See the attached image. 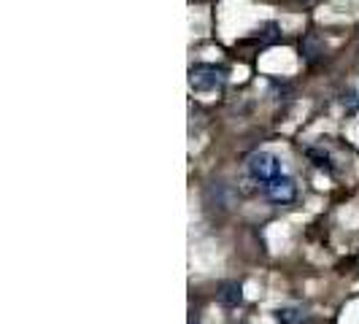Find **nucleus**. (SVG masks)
I'll use <instances>...</instances> for the list:
<instances>
[{
    "instance_id": "1",
    "label": "nucleus",
    "mask_w": 359,
    "mask_h": 324,
    "mask_svg": "<svg viewBox=\"0 0 359 324\" xmlns=\"http://www.w3.org/2000/svg\"><path fill=\"white\" fill-rule=\"evenodd\" d=\"M246 170H249V176L254 181L268 184V181H273L276 176L284 173V165H281V157L273 154V151H254L249 162H246Z\"/></svg>"
},
{
    "instance_id": "2",
    "label": "nucleus",
    "mask_w": 359,
    "mask_h": 324,
    "mask_svg": "<svg viewBox=\"0 0 359 324\" xmlns=\"http://www.w3.org/2000/svg\"><path fill=\"white\" fill-rule=\"evenodd\" d=\"M227 84V71L216 65H195L189 71V87L195 92H219Z\"/></svg>"
},
{
    "instance_id": "3",
    "label": "nucleus",
    "mask_w": 359,
    "mask_h": 324,
    "mask_svg": "<svg viewBox=\"0 0 359 324\" xmlns=\"http://www.w3.org/2000/svg\"><path fill=\"white\" fill-rule=\"evenodd\" d=\"M265 187V195H268L273 203H292V200L297 198V184L294 179H289V176H276L273 181L268 184H262Z\"/></svg>"
},
{
    "instance_id": "4",
    "label": "nucleus",
    "mask_w": 359,
    "mask_h": 324,
    "mask_svg": "<svg viewBox=\"0 0 359 324\" xmlns=\"http://www.w3.org/2000/svg\"><path fill=\"white\" fill-rule=\"evenodd\" d=\"M219 300L230 308L241 306V303H243V289H241V284H238V281H224V284L219 287Z\"/></svg>"
},
{
    "instance_id": "5",
    "label": "nucleus",
    "mask_w": 359,
    "mask_h": 324,
    "mask_svg": "<svg viewBox=\"0 0 359 324\" xmlns=\"http://www.w3.org/2000/svg\"><path fill=\"white\" fill-rule=\"evenodd\" d=\"M278 322L281 324H300L303 322V311H300V308H284V311H278Z\"/></svg>"
},
{
    "instance_id": "6",
    "label": "nucleus",
    "mask_w": 359,
    "mask_h": 324,
    "mask_svg": "<svg viewBox=\"0 0 359 324\" xmlns=\"http://www.w3.org/2000/svg\"><path fill=\"white\" fill-rule=\"evenodd\" d=\"M189 324H200V322H189Z\"/></svg>"
}]
</instances>
